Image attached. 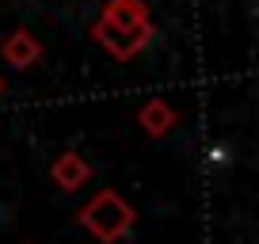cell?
Returning <instances> with one entry per match:
<instances>
[{
	"mask_svg": "<svg viewBox=\"0 0 259 244\" xmlns=\"http://www.w3.org/2000/svg\"><path fill=\"white\" fill-rule=\"evenodd\" d=\"M134 221H138L134 206H130L118 191H111V187L96 191V195L80 206V225L88 229L96 240H103V244H118L122 236H130Z\"/></svg>",
	"mask_w": 259,
	"mask_h": 244,
	"instance_id": "6da1fadb",
	"label": "cell"
},
{
	"mask_svg": "<svg viewBox=\"0 0 259 244\" xmlns=\"http://www.w3.org/2000/svg\"><path fill=\"white\" fill-rule=\"evenodd\" d=\"M92 38H96L114 61H130V57H138L141 50L153 42V23L145 19V23H138V27H111V23L99 19V23L92 27Z\"/></svg>",
	"mask_w": 259,
	"mask_h": 244,
	"instance_id": "7a4b0ae2",
	"label": "cell"
},
{
	"mask_svg": "<svg viewBox=\"0 0 259 244\" xmlns=\"http://www.w3.org/2000/svg\"><path fill=\"white\" fill-rule=\"evenodd\" d=\"M50 179L57 183V191H76L92 179V164L84 160L80 153H61L50 164Z\"/></svg>",
	"mask_w": 259,
	"mask_h": 244,
	"instance_id": "3957f363",
	"label": "cell"
},
{
	"mask_svg": "<svg viewBox=\"0 0 259 244\" xmlns=\"http://www.w3.org/2000/svg\"><path fill=\"white\" fill-rule=\"evenodd\" d=\"M0 57H4L12 69H31L34 61L42 57V46H38V38H34L31 31L19 27V31H12L8 38L0 42Z\"/></svg>",
	"mask_w": 259,
	"mask_h": 244,
	"instance_id": "277c9868",
	"label": "cell"
},
{
	"mask_svg": "<svg viewBox=\"0 0 259 244\" xmlns=\"http://www.w3.org/2000/svg\"><path fill=\"white\" fill-rule=\"evenodd\" d=\"M176 122H179V114L171 111L164 99H149V103L138 111V126L149 134V138H168V134L176 130Z\"/></svg>",
	"mask_w": 259,
	"mask_h": 244,
	"instance_id": "5b68a950",
	"label": "cell"
},
{
	"mask_svg": "<svg viewBox=\"0 0 259 244\" xmlns=\"http://www.w3.org/2000/svg\"><path fill=\"white\" fill-rule=\"evenodd\" d=\"M103 23L111 27H138L149 19V4L145 0H107V8H103Z\"/></svg>",
	"mask_w": 259,
	"mask_h": 244,
	"instance_id": "8992f818",
	"label": "cell"
},
{
	"mask_svg": "<svg viewBox=\"0 0 259 244\" xmlns=\"http://www.w3.org/2000/svg\"><path fill=\"white\" fill-rule=\"evenodd\" d=\"M0 92H4V80H0Z\"/></svg>",
	"mask_w": 259,
	"mask_h": 244,
	"instance_id": "52a82bcc",
	"label": "cell"
}]
</instances>
